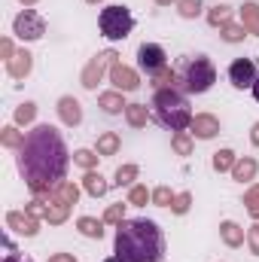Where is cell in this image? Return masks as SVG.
<instances>
[{
  "label": "cell",
  "mask_w": 259,
  "mask_h": 262,
  "mask_svg": "<svg viewBox=\"0 0 259 262\" xmlns=\"http://www.w3.org/2000/svg\"><path fill=\"white\" fill-rule=\"evenodd\" d=\"M177 73H180V89L186 95H204L217 82V67L207 55H183Z\"/></svg>",
  "instance_id": "277c9868"
},
{
  "label": "cell",
  "mask_w": 259,
  "mask_h": 262,
  "mask_svg": "<svg viewBox=\"0 0 259 262\" xmlns=\"http://www.w3.org/2000/svg\"><path fill=\"white\" fill-rule=\"evenodd\" d=\"M3 262H34V259H31V256H21V253H6Z\"/></svg>",
  "instance_id": "ee69618b"
},
{
  "label": "cell",
  "mask_w": 259,
  "mask_h": 262,
  "mask_svg": "<svg viewBox=\"0 0 259 262\" xmlns=\"http://www.w3.org/2000/svg\"><path fill=\"white\" fill-rule=\"evenodd\" d=\"M149 85H153V92H159V89H180V73H177V67H165V70H159L156 76H149ZM183 92V89H180Z\"/></svg>",
  "instance_id": "7402d4cb"
},
{
  "label": "cell",
  "mask_w": 259,
  "mask_h": 262,
  "mask_svg": "<svg viewBox=\"0 0 259 262\" xmlns=\"http://www.w3.org/2000/svg\"><path fill=\"white\" fill-rule=\"evenodd\" d=\"M98 28H101V34L107 40H125L134 31V15H131L128 6H122V3L104 6L101 15H98Z\"/></svg>",
  "instance_id": "5b68a950"
},
{
  "label": "cell",
  "mask_w": 259,
  "mask_h": 262,
  "mask_svg": "<svg viewBox=\"0 0 259 262\" xmlns=\"http://www.w3.org/2000/svg\"><path fill=\"white\" fill-rule=\"evenodd\" d=\"M220 119L213 116V113H195L192 116V125H189V134H192L195 140H213L217 134H220Z\"/></svg>",
  "instance_id": "7c38bea8"
},
{
  "label": "cell",
  "mask_w": 259,
  "mask_h": 262,
  "mask_svg": "<svg viewBox=\"0 0 259 262\" xmlns=\"http://www.w3.org/2000/svg\"><path fill=\"white\" fill-rule=\"evenodd\" d=\"M244 210L253 220H259V183H250V189L244 192Z\"/></svg>",
  "instance_id": "8d00e7d4"
},
{
  "label": "cell",
  "mask_w": 259,
  "mask_h": 262,
  "mask_svg": "<svg viewBox=\"0 0 259 262\" xmlns=\"http://www.w3.org/2000/svg\"><path fill=\"white\" fill-rule=\"evenodd\" d=\"M220 241H223L226 247L238 250V247L247 244V232H244L235 220H223V223H220Z\"/></svg>",
  "instance_id": "9a60e30c"
},
{
  "label": "cell",
  "mask_w": 259,
  "mask_h": 262,
  "mask_svg": "<svg viewBox=\"0 0 259 262\" xmlns=\"http://www.w3.org/2000/svg\"><path fill=\"white\" fill-rule=\"evenodd\" d=\"M55 110H58L61 125H67V128H76V125L82 122V104H79L73 95H61L58 104H55Z\"/></svg>",
  "instance_id": "4fadbf2b"
},
{
  "label": "cell",
  "mask_w": 259,
  "mask_h": 262,
  "mask_svg": "<svg viewBox=\"0 0 259 262\" xmlns=\"http://www.w3.org/2000/svg\"><path fill=\"white\" fill-rule=\"evenodd\" d=\"M204 18H207L210 28H223V25L235 21V6H229V3H217V6H210V9L204 12Z\"/></svg>",
  "instance_id": "44dd1931"
},
{
  "label": "cell",
  "mask_w": 259,
  "mask_h": 262,
  "mask_svg": "<svg viewBox=\"0 0 259 262\" xmlns=\"http://www.w3.org/2000/svg\"><path fill=\"white\" fill-rule=\"evenodd\" d=\"M125 207H128V201H125V204H122V201H116V204H110V207L104 210V216H101V220H104L107 226H119L122 220H128V216H125Z\"/></svg>",
  "instance_id": "d590c367"
},
{
  "label": "cell",
  "mask_w": 259,
  "mask_h": 262,
  "mask_svg": "<svg viewBox=\"0 0 259 262\" xmlns=\"http://www.w3.org/2000/svg\"><path fill=\"white\" fill-rule=\"evenodd\" d=\"M153 201V189H146V183H134L128 189V204L131 207H146Z\"/></svg>",
  "instance_id": "d6a6232c"
},
{
  "label": "cell",
  "mask_w": 259,
  "mask_h": 262,
  "mask_svg": "<svg viewBox=\"0 0 259 262\" xmlns=\"http://www.w3.org/2000/svg\"><path fill=\"white\" fill-rule=\"evenodd\" d=\"M153 3H156V6H171V3L177 6V0H153Z\"/></svg>",
  "instance_id": "7dc6e473"
},
{
  "label": "cell",
  "mask_w": 259,
  "mask_h": 262,
  "mask_svg": "<svg viewBox=\"0 0 259 262\" xmlns=\"http://www.w3.org/2000/svg\"><path fill=\"white\" fill-rule=\"evenodd\" d=\"M98 159H101L98 149H85V146H82V149L73 152V165H79L82 171H95V168H98Z\"/></svg>",
  "instance_id": "1f68e13d"
},
{
  "label": "cell",
  "mask_w": 259,
  "mask_h": 262,
  "mask_svg": "<svg viewBox=\"0 0 259 262\" xmlns=\"http://www.w3.org/2000/svg\"><path fill=\"white\" fill-rule=\"evenodd\" d=\"M165 67H168V52H165L159 43H140V46H137V70L146 73V79L156 76V73L165 70Z\"/></svg>",
  "instance_id": "ba28073f"
},
{
  "label": "cell",
  "mask_w": 259,
  "mask_h": 262,
  "mask_svg": "<svg viewBox=\"0 0 259 262\" xmlns=\"http://www.w3.org/2000/svg\"><path fill=\"white\" fill-rule=\"evenodd\" d=\"M247 247H250L253 256H259V220H256V226L247 229Z\"/></svg>",
  "instance_id": "60d3db41"
},
{
  "label": "cell",
  "mask_w": 259,
  "mask_h": 262,
  "mask_svg": "<svg viewBox=\"0 0 259 262\" xmlns=\"http://www.w3.org/2000/svg\"><path fill=\"white\" fill-rule=\"evenodd\" d=\"M189 207H192V192H177L171 201V213H177V216L189 213Z\"/></svg>",
  "instance_id": "74e56055"
},
{
  "label": "cell",
  "mask_w": 259,
  "mask_h": 262,
  "mask_svg": "<svg viewBox=\"0 0 259 262\" xmlns=\"http://www.w3.org/2000/svg\"><path fill=\"white\" fill-rule=\"evenodd\" d=\"M250 143L259 146V122H253V128H250Z\"/></svg>",
  "instance_id": "f6af8a7d"
},
{
  "label": "cell",
  "mask_w": 259,
  "mask_h": 262,
  "mask_svg": "<svg viewBox=\"0 0 259 262\" xmlns=\"http://www.w3.org/2000/svg\"><path fill=\"white\" fill-rule=\"evenodd\" d=\"M110 82H113V89H119V92H137L140 89V70L137 67H128V64H113L110 70V76H107Z\"/></svg>",
  "instance_id": "8fae6325"
},
{
  "label": "cell",
  "mask_w": 259,
  "mask_h": 262,
  "mask_svg": "<svg viewBox=\"0 0 259 262\" xmlns=\"http://www.w3.org/2000/svg\"><path fill=\"white\" fill-rule=\"evenodd\" d=\"M250 92H253V98L259 101V76H256V82H253V89H250Z\"/></svg>",
  "instance_id": "c3c4849f"
},
{
  "label": "cell",
  "mask_w": 259,
  "mask_h": 262,
  "mask_svg": "<svg viewBox=\"0 0 259 262\" xmlns=\"http://www.w3.org/2000/svg\"><path fill=\"white\" fill-rule=\"evenodd\" d=\"M12 34L21 40V43H37L46 37V18L34 9H21L15 18H12Z\"/></svg>",
  "instance_id": "52a82bcc"
},
{
  "label": "cell",
  "mask_w": 259,
  "mask_h": 262,
  "mask_svg": "<svg viewBox=\"0 0 259 262\" xmlns=\"http://www.w3.org/2000/svg\"><path fill=\"white\" fill-rule=\"evenodd\" d=\"M113 256L119 262H165V235L156 220L134 216L116 226Z\"/></svg>",
  "instance_id": "7a4b0ae2"
},
{
  "label": "cell",
  "mask_w": 259,
  "mask_h": 262,
  "mask_svg": "<svg viewBox=\"0 0 259 262\" xmlns=\"http://www.w3.org/2000/svg\"><path fill=\"white\" fill-rule=\"evenodd\" d=\"M34 119H37V104L34 101H25V104H18L12 110V122L15 125H31Z\"/></svg>",
  "instance_id": "4dcf8cb0"
},
{
  "label": "cell",
  "mask_w": 259,
  "mask_h": 262,
  "mask_svg": "<svg viewBox=\"0 0 259 262\" xmlns=\"http://www.w3.org/2000/svg\"><path fill=\"white\" fill-rule=\"evenodd\" d=\"M79 192H82V189H79L73 180H64V183H58V186L46 195V201H58V204H70V207H73V204L79 201Z\"/></svg>",
  "instance_id": "d6986e66"
},
{
  "label": "cell",
  "mask_w": 259,
  "mask_h": 262,
  "mask_svg": "<svg viewBox=\"0 0 259 262\" xmlns=\"http://www.w3.org/2000/svg\"><path fill=\"white\" fill-rule=\"evenodd\" d=\"M104 262H119V259H116V256H110V259H104Z\"/></svg>",
  "instance_id": "816d5d0a"
},
{
  "label": "cell",
  "mask_w": 259,
  "mask_h": 262,
  "mask_svg": "<svg viewBox=\"0 0 259 262\" xmlns=\"http://www.w3.org/2000/svg\"><path fill=\"white\" fill-rule=\"evenodd\" d=\"M25 210H28L31 216H37V220H43V216H46V201H43V198H31V201L25 204Z\"/></svg>",
  "instance_id": "ab89813d"
},
{
  "label": "cell",
  "mask_w": 259,
  "mask_h": 262,
  "mask_svg": "<svg viewBox=\"0 0 259 262\" xmlns=\"http://www.w3.org/2000/svg\"><path fill=\"white\" fill-rule=\"evenodd\" d=\"M153 119V110L146 107V104H128L125 107V122H128L131 128H146V122Z\"/></svg>",
  "instance_id": "603a6c76"
},
{
  "label": "cell",
  "mask_w": 259,
  "mask_h": 262,
  "mask_svg": "<svg viewBox=\"0 0 259 262\" xmlns=\"http://www.w3.org/2000/svg\"><path fill=\"white\" fill-rule=\"evenodd\" d=\"M220 37H223L226 43H241V40L247 37V28H244L241 21H229V25L220 28Z\"/></svg>",
  "instance_id": "836d02e7"
},
{
  "label": "cell",
  "mask_w": 259,
  "mask_h": 262,
  "mask_svg": "<svg viewBox=\"0 0 259 262\" xmlns=\"http://www.w3.org/2000/svg\"><path fill=\"white\" fill-rule=\"evenodd\" d=\"M238 15H241V25L247 28V34L259 37V3L247 0L244 6H238Z\"/></svg>",
  "instance_id": "d4e9b609"
},
{
  "label": "cell",
  "mask_w": 259,
  "mask_h": 262,
  "mask_svg": "<svg viewBox=\"0 0 259 262\" xmlns=\"http://www.w3.org/2000/svg\"><path fill=\"white\" fill-rule=\"evenodd\" d=\"M137 177H140V168H137L134 162H125V165L116 168V174H113V186H119V189H131V186L137 183Z\"/></svg>",
  "instance_id": "cb8c5ba5"
},
{
  "label": "cell",
  "mask_w": 259,
  "mask_h": 262,
  "mask_svg": "<svg viewBox=\"0 0 259 262\" xmlns=\"http://www.w3.org/2000/svg\"><path fill=\"white\" fill-rule=\"evenodd\" d=\"M3 250H6V253H15V247H12V238H9V235H3Z\"/></svg>",
  "instance_id": "bcb514c9"
},
{
  "label": "cell",
  "mask_w": 259,
  "mask_h": 262,
  "mask_svg": "<svg viewBox=\"0 0 259 262\" xmlns=\"http://www.w3.org/2000/svg\"><path fill=\"white\" fill-rule=\"evenodd\" d=\"M85 3H89V6H98V3H104V0H85Z\"/></svg>",
  "instance_id": "f907efd6"
},
{
  "label": "cell",
  "mask_w": 259,
  "mask_h": 262,
  "mask_svg": "<svg viewBox=\"0 0 259 262\" xmlns=\"http://www.w3.org/2000/svg\"><path fill=\"white\" fill-rule=\"evenodd\" d=\"M171 149H174L177 156H192L195 152V137L189 131H174V134H171Z\"/></svg>",
  "instance_id": "f546056e"
},
{
  "label": "cell",
  "mask_w": 259,
  "mask_h": 262,
  "mask_svg": "<svg viewBox=\"0 0 259 262\" xmlns=\"http://www.w3.org/2000/svg\"><path fill=\"white\" fill-rule=\"evenodd\" d=\"M256 76L259 73H256V61L253 58H235L229 64V82L235 89H253Z\"/></svg>",
  "instance_id": "9c48e42d"
},
{
  "label": "cell",
  "mask_w": 259,
  "mask_h": 262,
  "mask_svg": "<svg viewBox=\"0 0 259 262\" xmlns=\"http://www.w3.org/2000/svg\"><path fill=\"white\" fill-rule=\"evenodd\" d=\"M40 223H43V220L31 216L28 210H9V213H6V229H12L15 235H25V238H37Z\"/></svg>",
  "instance_id": "30bf717a"
},
{
  "label": "cell",
  "mask_w": 259,
  "mask_h": 262,
  "mask_svg": "<svg viewBox=\"0 0 259 262\" xmlns=\"http://www.w3.org/2000/svg\"><path fill=\"white\" fill-rule=\"evenodd\" d=\"M95 149H98V156H101V159L116 156V152L122 149V137H119L116 131H101V134H98V140H95Z\"/></svg>",
  "instance_id": "ffe728a7"
},
{
  "label": "cell",
  "mask_w": 259,
  "mask_h": 262,
  "mask_svg": "<svg viewBox=\"0 0 259 262\" xmlns=\"http://www.w3.org/2000/svg\"><path fill=\"white\" fill-rule=\"evenodd\" d=\"M235 162H238V156H235V152H232L229 146H223V149H217V152H213V159H210V165H213V171H217V174H226V171L232 174V168H235Z\"/></svg>",
  "instance_id": "83f0119b"
},
{
  "label": "cell",
  "mask_w": 259,
  "mask_h": 262,
  "mask_svg": "<svg viewBox=\"0 0 259 262\" xmlns=\"http://www.w3.org/2000/svg\"><path fill=\"white\" fill-rule=\"evenodd\" d=\"M15 168L25 186L34 198H46L58 183L67 180L70 168V149H67L61 131L49 122H40L25 131V143L15 152Z\"/></svg>",
  "instance_id": "6da1fadb"
},
{
  "label": "cell",
  "mask_w": 259,
  "mask_h": 262,
  "mask_svg": "<svg viewBox=\"0 0 259 262\" xmlns=\"http://www.w3.org/2000/svg\"><path fill=\"white\" fill-rule=\"evenodd\" d=\"M149 110H153V119L168 131H186L192 125V116H195L186 92H180V89H159V92H153Z\"/></svg>",
  "instance_id": "3957f363"
},
{
  "label": "cell",
  "mask_w": 259,
  "mask_h": 262,
  "mask_svg": "<svg viewBox=\"0 0 259 262\" xmlns=\"http://www.w3.org/2000/svg\"><path fill=\"white\" fill-rule=\"evenodd\" d=\"M201 12H204V3H201V0H177V15H180V18L192 21Z\"/></svg>",
  "instance_id": "e575fe53"
},
{
  "label": "cell",
  "mask_w": 259,
  "mask_h": 262,
  "mask_svg": "<svg viewBox=\"0 0 259 262\" xmlns=\"http://www.w3.org/2000/svg\"><path fill=\"white\" fill-rule=\"evenodd\" d=\"M0 143H3L6 149L18 152V149H21V143H25V131H18L15 122H12V125H3V128H0Z\"/></svg>",
  "instance_id": "f1b7e54d"
},
{
  "label": "cell",
  "mask_w": 259,
  "mask_h": 262,
  "mask_svg": "<svg viewBox=\"0 0 259 262\" xmlns=\"http://www.w3.org/2000/svg\"><path fill=\"white\" fill-rule=\"evenodd\" d=\"M18 3H21V6H25V9H31V6H34V3H37V0H18Z\"/></svg>",
  "instance_id": "681fc988"
},
{
  "label": "cell",
  "mask_w": 259,
  "mask_h": 262,
  "mask_svg": "<svg viewBox=\"0 0 259 262\" xmlns=\"http://www.w3.org/2000/svg\"><path fill=\"white\" fill-rule=\"evenodd\" d=\"M46 201V198H43ZM70 204H58V201H46V216H43V223H49V226H61L70 220Z\"/></svg>",
  "instance_id": "4316f807"
},
{
  "label": "cell",
  "mask_w": 259,
  "mask_h": 262,
  "mask_svg": "<svg viewBox=\"0 0 259 262\" xmlns=\"http://www.w3.org/2000/svg\"><path fill=\"white\" fill-rule=\"evenodd\" d=\"M174 195H177V192H174L171 186H156V189H153V204H156V207H171Z\"/></svg>",
  "instance_id": "f35d334b"
},
{
  "label": "cell",
  "mask_w": 259,
  "mask_h": 262,
  "mask_svg": "<svg viewBox=\"0 0 259 262\" xmlns=\"http://www.w3.org/2000/svg\"><path fill=\"white\" fill-rule=\"evenodd\" d=\"M259 174V162L253 156H238L235 168H232V180L235 183H253Z\"/></svg>",
  "instance_id": "e0dca14e"
},
{
  "label": "cell",
  "mask_w": 259,
  "mask_h": 262,
  "mask_svg": "<svg viewBox=\"0 0 259 262\" xmlns=\"http://www.w3.org/2000/svg\"><path fill=\"white\" fill-rule=\"evenodd\" d=\"M98 107L107 113V116H119V113H125V92H119V89H110V92H101L98 95Z\"/></svg>",
  "instance_id": "2e32d148"
},
{
  "label": "cell",
  "mask_w": 259,
  "mask_h": 262,
  "mask_svg": "<svg viewBox=\"0 0 259 262\" xmlns=\"http://www.w3.org/2000/svg\"><path fill=\"white\" fill-rule=\"evenodd\" d=\"M15 52H18V49H15V43H12L9 37H3V40H0V58H3V61H9Z\"/></svg>",
  "instance_id": "b9f144b4"
},
{
  "label": "cell",
  "mask_w": 259,
  "mask_h": 262,
  "mask_svg": "<svg viewBox=\"0 0 259 262\" xmlns=\"http://www.w3.org/2000/svg\"><path fill=\"white\" fill-rule=\"evenodd\" d=\"M104 220H95V216H79L76 220V229H79V235L82 238H92V241H101L104 238Z\"/></svg>",
  "instance_id": "484cf974"
},
{
  "label": "cell",
  "mask_w": 259,
  "mask_h": 262,
  "mask_svg": "<svg viewBox=\"0 0 259 262\" xmlns=\"http://www.w3.org/2000/svg\"><path fill=\"white\" fill-rule=\"evenodd\" d=\"M113 64H119V52H116L113 46H110V49H101L98 55H92V58H89V64L82 67V73H79L82 89L95 92V89H98V82H101L104 76H110Z\"/></svg>",
  "instance_id": "8992f818"
},
{
  "label": "cell",
  "mask_w": 259,
  "mask_h": 262,
  "mask_svg": "<svg viewBox=\"0 0 259 262\" xmlns=\"http://www.w3.org/2000/svg\"><path fill=\"white\" fill-rule=\"evenodd\" d=\"M31 70H34V55H31L28 49H18V52L6 61V73H9V79H28Z\"/></svg>",
  "instance_id": "5bb4252c"
},
{
  "label": "cell",
  "mask_w": 259,
  "mask_h": 262,
  "mask_svg": "<svg viewBox=\"0 0 259 262\" xmlns=\"http://www.w3.org/2000/svg\"><path fill=\"white\" fill-rule=\"evenodd\" d=\"M110 180L104 177V174H98V171H85V177H82V192H89L92 198H104L110 192Z\"/></svg>",
  "instance_id": "ac0fdd59"
},
{
  "label": "cell",
  "mask_w": 259,
  "mask_h": 262,
  "mask_svg": "<svg viewBox=\"0 0 259 262\" xmlns=\"http://www.w3.org/2000/svg\"><path fill=\"white\" fill-rule=\"evenodd\" d=\"M49 262H76V256H73V253H52Z\"/></svg>",
  "instance_id": "7bdbcfd3"
}]
</instances>
